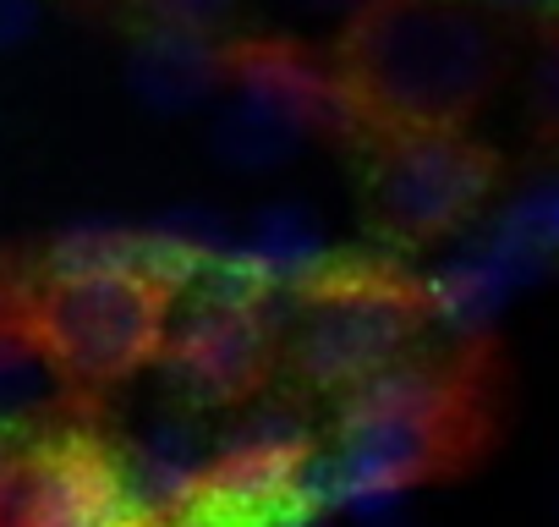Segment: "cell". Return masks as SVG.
Returning <instances> with one entry per match:
<instances>
[{"label": "cell", "mask_w": 559, "mask_h": 527, "mask_svg": "<svg viewBox=\"0 0 559 527\" xmlns=\"http://www.w3.org/2000/svg\"><path fill=\"white\" fill-rule=\"evenodd\" d=\"M330 72L379 138L466 127L504 78V28L483 0H362Z\"/></svg>", "instance_id": "1"}, {"label": "cell", "mask_w": 559, "mask_h": 527, "mask_svg": "<svg viewBox=\"0 0 559 527\" xmlns=\"http://www.w3.org/2000/svg\"><path fill=\"white\" fill-rule=\"evenodd\" d=\"M455 418L461 390L444 368L406 358L357 385L341 401L335 450L313 467L319 511H341L357 527H401L406 494L455 440Z\"/></svg>", "instance_id": "2"}, {"label": "cell", "mask_w": 559, "mask_h": 527, "mask_svg": "<svg viewBox=\"0 0 559 527\" xmlns=\"http://www.w3.org/2000/svg\"><path fill=\"white\" fill-rule=\"evenodd\" d=\"M28 319L72 385H121L159 363L176 319V281L143 258L99 264V270H50Z\"/></svg>", "instance_id": "3"}, {"label": "cell", "mask_w": 559, "mask_h": 527, "mask_svg": "<svg viewBox=\"0 0 559 527\" xmlns=\"http://www.w3.org/2000/svg\"><path fill=\"white\" fill-rule=\"evenodd\" d=\"M423 314H428V303L412 297L401 281H379V276L324 281L302 303L286 358L302 385L352 396L373 374L406 363V352L423 330Z\"/></svg>", "instance_id": "4"}, {"label": "cell", "mask_w": 559, "mask_h": 527, "mask_svg": "<svg viewBox=\"0 0 559 527\" xmlns=\"http://www.w3.org/2000/svg\"><path fill=\"white\" fill-rule=\"evenodd\" d=\"M499 181V154L466 138L461 127H423V132H384L373 176H368V214L379 231L401 242H433L477 214V203Z\"/></svg>", "instance_id": "5"}, {"label": "cell", "mask_w": 559, "mask_h": 527, "mask_svg": "<svg viewBox=\"0 0 559 527\" xmlns=\"http://www.w3.org/2000/svg\"><path fill=\"white\" fill-rule=\"evenodd\" d=\"M313 467V434L292 412H252L214 450L187 527H286L297 516H324Z\"/></svg>", "instance_id": "6"}, {"label": "cell", "mask_w": 559, "mask_h": 527, "mask_svg": "<svg viewBox=\"0 0 559 527\" xmlns=\"http://www.w3.org/2000/svg\"><path fill=\"white\" fill-rule=\"evenodd\" d=\"M0 527H170L148 516L110 456L94 440L61 434L17 450V467L0 489Z\"/></svg>", "instance_id": "7"}, {"label": "cell", "mask_w": 559, "mask_h": 527, "mask_svg": "<svg viewBox=\"0 0 559 527\" xmlns=\"http://www.w3.org/2000/svg\"><path fill=\"white\" fill-rule=\"evenodd\" d=\"M269 352H274V330L263 308L236 292H209L198 308L170 319L159 368L181 401L225 407V401H241L263 379Z\"/></svg>", "instance_id": "8"}, {"label": "cell", "mask_w": 559, "mask_h": 527, "mask_svg": "<svg viewBox=\"0 0 559 527\" xmlns=\"http://www.w3.org/2000/svg\"><path fill=\"white\" fill-rule=\"evenodd\" d=\"M209 450L203 440L187 429V423H154L148 434H138L127 450H121V472L138 494V505L170 527H187L192 511H198V494H203V478H209Z\"/></svg>", "instance_id": "9"}, {"label": "cell", "mask_w": 559, "mask_h": 527, "mask_svg": "<svg viewBox=\"0 0 559 527\" xmlns=\"http://www.w3.org/2000/svg\"><path fill=\"white\" fill-rule=\"evenodd\" d=\"M230 78V61L219 45H209V34H187V28H159L138 39L132 61H127V83L143 105L154 110H187L198 105L209 89H219Z\"/></svg>", "instance_id": "10"}, {"label": "cell", "mask_w": 559, "mask_h": 527, "mask_svg": "<svg viewBox=\"0 0 559 527\" xmlns=\"http://www.w3.org/2000/svg\"><path fill=\"white\" fill-rule=\"evenodd\" d=\"M67 368L56 363L50 341L34 330V319H0V429L17 434L45 423L67 396Z\"/></svg>", "instance_id": "11"}, {"label": "cell", "mask_w": 559, "mask_h": 527, "mask_svg": "<svg viewBox=\"0 0 559 527\" xmlns=\"http://www.w3.org/2000/svg\"><path fill=\"white\" fill-rule=\"evenodd\" d=\"M532 116L559 132V12L537 28V72H532Z\"/></svg>", "instance_id": "12"}, {"label": "cell", "mask_w": 559, "mask_h": 527, "mask_svg": "<svg viewBox=\"0 0 559 527\" xmlns=\"http://www.w3.org/2000/svg\"><path fill=\"white\" fill-rule=\"evenodd\" d=\"M159 28H187V34H214L236 17V0H138Z\"/></svg>", "instance_id": "13"}, {"label": "cell", "mask_w": 559, "mask_h": 527, "mask_svg": "<svg viewBox=\"0 0 559 527\" xmlns=\"http://www.w3.org/2000/svg\"><path fill=\"white\" fill-rule=\"evenodd\" d=\"M39 17H45V0H0V56L23 50L39 34Z\"/></svg>", "instance_id": "14"}, {"label": "cell", "mask_w": 559, "mask_h": 527, "mask_svg": "<svg viewBox=\"0 0 559 527\" xmlns=\"http://www.w3.org/2000/svg\"><path fill=\"white\" fill-rule=\"evenodd\" d=\"M12 467H17V445H12V434H7V429H0V489H7Z\"/></svg>", "instance_id": "15"}, {"label": "cell", "mask_w": 559, "mask_h": 527, "mask_svg": "<svg viewBox=\"0 0 559 527\" xmlns=\"http://www.w3.org/2000/svg\"><path fill=\"white\" fill-rule=\"evenodd\" d=\"M17 314V297H12V281H7V270H0V319H12Z\"/></svg>", "instance_id": "16"}, {"label": "cell", "mask_w": 559, "mask_h": 527, "mask_svg": "<svg viewBox=\"0 0 559 527\" xmlns=\"http://www.w3.org/2000/svg\"><path fill=\"white\" fill-rule=\"evenodd\" d=\"M286 527H324V516H297V522H286Z\"/></svg>", "instance_id": "17"}]
</instances>
